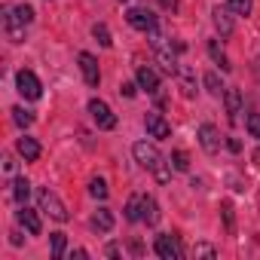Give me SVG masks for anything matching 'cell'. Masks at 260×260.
Here are the masks:
<instances>
[{"mask_svg":"<svg viewBox=\"0 0 260 260\" xmlns=\"http://www.w3.org/2000/svg\"><path fill=\"white\" fill-rule=\"evenodd\" d=\"M193 254H196V257H214L217 251H214V245H205V242H202V245L193 248Z\"/></svg>","mask_w":260,"mask_h":260,"instance_id":"obj_29","label":"cell"},{"mask_svg":"<svg viewBox=\"0 0 260 260\" xmlns=\"http://www.w3.org/2000/svg\"><path fill=\"white\" fill-rule=\"evenodd\" d=\"M138 86H141L144 92L156 95V92H159V77H156V71H150V68H138Z\"/></svg>","mask_w":260,"mask_h":260,"instance_id":"obj_15","label":"cell"},{"mask_svg":"<svg viewBox=\"0 0 260 260\" xmlns=\"http://www.w3.org/2000/svg\"><path fill=\"white\" fill-rule=\"evenodd\" d=\"M92 230H98V233H110V230H113V214H110V208H98V211L92 214Z\"/></svg>","mask_w":260,"mask_h":260,"instance_id":"obj_16","label":"cell"},{"mask_svg":"<svg viewBox=\"0 0 260 260\" xmlns=\"http://www.w3.org/2000/svg\"><path fill=\"white\" fill-rule=\"evenodd\" d=\"M199 144H202V150H205V153H211V156H214V153L220 150L223 138H220V132H217L211 122H202V125H199Z\"/></svg>","mask_w":260,"mask_h":260,"instance_id":"obj_9","label":"cell"},{"mask_svg":"<svg viewBox=\"0 0 260 260\" xmlns=\"http://www.w3.org/2000/svg\"><path fill=\"white\" fill-rule=\"evenodd\" d=\"M89 113H92L95 125H98V128H104V132L116 128V113H113V110H110L101 98H92V101H89Z\"/></svg>","mask_w":260,"mask_h":260,"instance_id":"obj_5","label":"cell"},{"mask_svg":"<svg viewBox=\"0 0 260 260\" xmlns=\"http://www.w3.org/2000/svg\"><path fill=\"white\" fill-rule=\"evenodd\" d=\"M144 217V196H132L125 202V220H132V223H138Z\"/></svg>","mask_w":260,"mask_h":260,"instance_id":"obj_17","label":"cell"},{"mask_svg":"<svg viewBox=\"0 0 260 260\" xmlns=\"http://www.w3.org/2000/svg\"><path fill=\"white\" fill-rule=\"evenodd\" d=\"M223 101H226V116H230V122L236 125V122H239V113H242V92H239V89H226V92H223Z\"/></svg>","mask_w":260,"mask_h":260,"instance_id":"obj_12","label":"cell"},{"mask_svg":"<svg viewBox=\"0 0 260 260\" xmlns=\"http://www.w3.org/2000/svg\"><path fill=\"white\" fill-rule=\"evenodd\" d=\"M245 125H248L251 138H257V141H260V113H251V116L245 119Z\"/></svg>","mask_w":260,"mask_h":260,"instance_id":"obj_28","label":"cell"},{"mask_svg":"<svg viewBox=\"0 0 260 260\" xmlns=\"http://www.w3.org/2000/svg\"><path fill=\"white\" fill-rule=\"evenodd\" d=\"M16 150H19V156H22L25 162H37V159H40V144H37L34 138H28V135L16 141Z\"/></svg>","mask_w":260,"mask_h":260,"instance_id":"obj_13","label":"cell"},{"mask_svg":"<svg viewBox=\"0 0 260 260\" xmlns=\"http://www.w3.org/2000/svg\"><path fill=\"white\" fill-rule=\"evenodd\" d=\"M147 226H156L159 223V205H156V199L153 196H144V217H141Z\"/></svg>","mask_w":260,"mask_h":260,"instance_id":"obj_18","label":"cell"},{"mask_svg":"<svg viewBox=\"0 0 260 260\" xmlns=\"http://www.w3.org/2000/svg\"><path fill=\"white\" fill-rule=\"evenodd\" d=\"M153 251H156V257H162V260H178V257L184 254V251H181V242H178L175 236H166V233L156 236Z\"/></svg>","mask_w":260,"mask_h":260,"instance_id":"obj_8","label":"cell"},{"mask_svg":"<svg viewBox=\"0 0 260 260\" xmlns=\"http://www.w3.org/2000/svg\"><path fill=\"white\" fill-rule=\"evenodd\" d=\"M208 55H211V58H214V61H217V64H220V71H230V61H226V55H223V52H220V46H217V43H214V40H211V43H208Z\"/></svg>","mask_w":260,"mask_h":260,"instance_id":"obj_24","label":"cell"},{"mask_svg":"<svg viewBox=\"0 0 260 260\" xmlns=\"http://www.w3.org/2000/svg\"><path fill=\"white\" fill-rule=\"evenodd\" d=\"M28 196H31V184H28L25 178H16V181H13V199H16L19 205H28Z\"/></svg>","mask_w":260,"mask_h":260,"instance_id":"obj_19","label":"cell"},{"mask_svg":"<svg viewBox=\"0 0 260 260\" xmlns=\"http://www.w3.org/2000/svg\"><path fill=\"white\" fill-rule=\"evenodd\" d=\"M107 257H119V248L116 245H107Z\"/></svg>","mask_w":260,"mask_h":260,"instance_id":"obj_35","label":"cell"},{"mask_svg":"<svg viewBox=\"0 0 260 260\" xmlns=\"http://www.w3.org/2000/svg\"><path fill=\"white\" fill-rule=\"evenodd\" d=\"M92 37H95L101 46H110V43H113V40H110V31H107V25H95V28H92Z\"/></svg>","mask_w":260,"mask_h":260,"instance_id":"obj_27","label":"cell"},{"mask_svg":"<svg viewBox=\"0 0 260 260\" xmlns=\"http://www.w3.org/2000/svg\"><path fill=\"white\" fill-rule=\"evenodd\" d=\"M37 202H40V211H46L52 220H58V223H64L68 220V208H64V202L52 193V190H37Z\"/></svg>","mask_w":260,"mask_h":260,"instance_id":"obj_3","label":"cell"},{"mask_svg":"<svg viewBox=\"0 0 260 260\" xmlns=\"http://www.w3.org/2000/svg\"><path fill=\"white\" fill-rule=\"evenodd\" d=\"M89 193H92L95 199H107L110 190H107V184H104L101 178H92V181H89Z\"/></svg>","mask_w":260,"mask_h":260,"instance_id":"obj_26","label":"cell"},{"mask_svg":"<svg viewBox=\"0 0 260 260\" xmlns=\"http://www.w3.org/2000/svg\"><path fill=\"white\" fill-rule=\"evenodd\" d=\"M144 128H147V135L156 138V141L172 138V125H169V119H166L162 113H147V116H144Z\"/></svg>","mask_w":260,"mask_h":260,"instance_id":"obj_7","label":"cell"},{"mask_svg":"<svg viewBox=\"0 0 260 260\" xmlns=\"http://www.w3.org/2000/svg\"><path fill=\"white\" fill-rule=\"evenodd\" d=\"M13 122H16V125H22V128H28V125L34 122V113H31V110H25V107H13Z\"/></svg>","mask_w":260,"mask_h":260,"instance_id":"obj_22","label":"cell"},{"mask_svg":"<svg viewBox=\"0 0 260 260\" xmlns=\"http://www.w3.org/2000/svg\"><path fill=\"white\" fill-rule=\"evenodd\" d=\"M49 242H52V257H55V260H61V254H64V245H68L64 233H52V236H49Z\"/></svg>","mask_w":260,"mask_h":260,"instance_id":"obj_23","label":"cell"},{"mask_svg":"<svg viewBox=\"0 0 260 260\" xmlns=\"http://www.w3.org/2000/svg\"><path fill=\"white\" fill-rule=\"evenodd\" d=\"M4 169L13 175V172H16V159H13V156H7V159H4Z\"/></svg>","mask_w":260,"mask_h":260,"instance_id":"obj_31","label":"cell"},{"mask_svg":"<svg viewBox=\"0 0 260 260\" xmlns=\"http://www.w3.org/2000/svg\"><path fill=\"white\" fill-rule=\"evenodd\" d=\"M125 22L132 25L135 31H144V34H150L156 28V16L150 10H144V7H132V10L125 13Z\"/></svg>","mask_w":260,"mask_h":260,"instance_id":"obj_6","label":"cell"},{"mask_svg":"<svg viewBox=\"0 0 260 260\" xmlns=\"http://www.w3.org/2000/svg\"><path fill=\"white\" fill-rule=\"evenodd\" d=\"M202 83H205V89H208L211 95H217V98H220V95L226 92V89H223V83H220V77H217L214 71H208V74L202 77Z\"/></svg>","mask_w":260,"mask_h":260,"instance_id":"obj_20","label":"cell"},{"mask_svg":"<svg viewBox=\"0 0 260 260\" xmlns=\"http://www.w3.org/2000/svg\"><path fill=\"white\" fill-rule=\"evenodd\" d=\"M159 4H162V10H175V7H178V0H159Z\"/></svg>","mask_w":260,"mask_h":260,"instance_id":"obj_34","label":"cell"},{"mask_svg":"<svg viewBox=\"0 0 260 260\" xmlns=\"http://www.w3.org/2000/svg\"><path fill=\"white\" fill-rule=\"evenodd\" d=\"M132 153H135V159H138V166L141 169H147V172H153L156 175V181H169L172 178V172H169V166H166V159H162V153L153 147V144H147V141H135L132 144Z\"/></svg>","mask_w":260,"mask_h":260,"instance_id":"obj_1","label":"cell"},{"mask_svg":"<svg viewBox=\"0 0 260 260\" xmlns=\"http://www.w3.org/2000/svg\"><path fill=\"white\" fill-rule=\"evenodd\" d=\"M223 217H226V226H233V205H223Z\"/></svg>","mask_w":260,"mask_h":260,"instance_id":"obj_32","label":"cell"},{"mask_svg":"<svg viewBox=\"0 0 260 260\" xmlns=\"http://www.w3.org/2000/svg\"><path fill=\"white\" fill-rule=\"evenodd\" d=\"M226 7H230L236 16H251V10H254V0H226Z\"/></svg>","mask_w":260,"mask_h":260,"instance_id":"obj_21","label":"cell"},{"mask_svg":"<svg viewBox=\"0 0 260 260\" xmlns=\"http://www.w3.org/2000/svg\"><path fill=\"white\" fill-rule=\"evenodd\" d=\"M19 223H22L31 236H40V230H43V223H40L37 211H34V208H28V205H22V208H19Z\"/></svg>","mask_w":260,"mask_h":260,"instance_id":"obj_14","label":"cell"},{"mask_svg":"<svg viewBox=\"0 0 260 260\" xmlns=\"http://www.w3.org/2000/svg\"><path fill=\"white\" fill-rule=\"evenodd\" d=\"M211 16H214V28L220 31V37H230L233 34V10L223 4V7H214Z\"/></svg>","mask_w":260,"mask_h":260,"instance_id":"obj_11","label":"cell"},{"mask_svg":"<svg viewBox=\"0 0 260 260\" xmlns=\"http://www.w3.org/2000/svg\"><path fill=\"white\" fill-rule=\"evenodd\" d=\"M226 147H230V150H233V153H239V150H242V144H239V141H236V138H230V141H226Z\"/></svg>","mask_w":260,"mask_h":260,"instance_id":"obj_33","label":"cell"},{"mask_svg":"<svg viewBox=\"0 0 260 260\" xmlns=\"http://www.w3.org/2000/svg\"><path fill=\"white\" fill-rule=\"evenodd\" d=\"M172 166H175V172H190V156L184 150H175L172 153Z\"/></svg>","mask_w":260,"mask_h":260,"instance_id":"obj_25","label":"cell"},{"mask_svg":"<svg viewBox=\"0 0 260 260\" xmlns=\"http://www.w3.org/2000/svg\"><path fill=\"white\" fill-rule=\"evenodd\" d=\"M34 22V10L28 7V4H22V7H7L4 10V25H7V34H10V40L13 43H22L25 40V28Z\"/></svg>","mask_w":260,"mask_h":260,"instance_id":"obj_2","label":"cell"},{"mask_svg":"<svg viewBox=\"0 0 260 260\" xmlns=\"http://www.w3.org/2000/svg\"><path fill=\"white\" fill-rule=\"evenodd\" d=\"M138 89H141V86H135V83H122V86H119V92H122L125 98H135V95H138Z\"/></svg>","mask_w":260,"mask_h":260,"instance_id":"obj_30","label":"cell"},{"mask_svg":"<svg viewBox=\"0 0 260 260\" xmlns=\"http://www.w3.org/2000/svg\"><path fill=\"white\" fill-rule=\"evenodd\" d=\"M16 89H19V95L28 98V101H37V98L43 95V86H40V80H37L34 71H19V74H16Z\"/></svg>","mask_w":260,"mask_h":260,"instance_id":"obj_4","label":"cell"},{"mask_svg":"<svg viewBox=\"0 0 260 260\" xmlns=\"http://www.w3.org/2000/svg\"><path fill=\"white\" fill-rule=\"evenodd\" d=\"M80 71H83V80L89 83V86H98L101 83V71H98V61H95V55L92 52H80Z\"/></svg>","mask_w":260,"mask_h":260,"instance_id":"obj_10","label":"cell"}]
</instances>
